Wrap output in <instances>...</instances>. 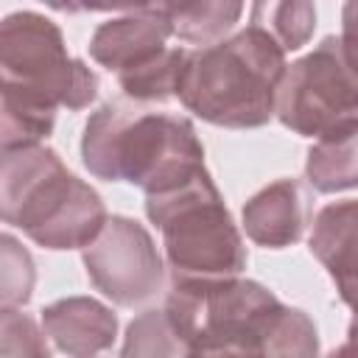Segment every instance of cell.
Returning <instances> with one entry per match:
<instances>
[{
	"instance_id": "cell-11",
	"label": "cell",
	"mask_w": 358,
	"mask_h": 358,
	"mask_svg": "<svg viewBox=\"0 0 358 358\" xmlns=\"http://www.w3.org/2000/svg\"><path fill=\"white\" fill-rule=\"evenodd\" d=\"M243 232L266 249L294 246L308 224V201L296 179H277L257 190L241 210Z\"/></svg>"
},
{
	"instance_id": "cell-6",
	"label": "cell",
	"mask_w": 358,
	"mask_h": 358,
	"mask_svg": "<svg viewBox=\"0 0 358 358\" xmlns=\"http://www.w3.org/2000/svg\"><path fill=\"white\" fill-rule=\"evenodd\" d=\"M0 95L39 109L81 112L98 98V76L67 50L50 17L22 8L0 20Z\"/></svg>"
},
{
	"instance_id": "cell-22",
	"label": "cell",
	"mask_w": 358,
	"mask_h": 358,
	"mask_svg": "<svg viewBox=\"0 0 358 358\" xmlns=\"http://www.w3.org/2000/svg\"><path fill=\"white\" fill-rule=\"evenodd\" d=\"M327 358H352V336H350V338H347L341 347H336V350H333Z\"/></svg>"
},
{
	"instance_id": "cell-5",
	"label": "cell",
	"mask_w": 358,
	"mask_h": 358,
	"mask_svg": "<svg viewBox=\"0 0 358 358\" xmlns=\"http://www.w3.org/2000/svg\"><path fill=\"white\" fill-rule=\"evenodd\" d=\"M145 215L162 232L173 282L227 280L246 268L243 235L207 168L165 193L145 196Z\"/></svg>"
},
{
	"instance_id": "cell-4",
	"label": "cell",
	"mask_w": 358,
	"mask_h": 358,
	"mask_svg": "<svg viewBox=\"0 0 358 358\" xmlns=\"http://www.w3.org/2000/svg\"><path fill=\"white\" fill-rule=\"evenodd\" d=\"M95 187L67 171L48 145L0 151V221L50 252L84 249L106 224Z\"/></svg>"
},
{
	"instance_id": "cell-17",
	"label": "cell",
	"mask_w": 358,
	"mask_h": 358,
	"mask_svg": "<svg viewBox=\"0 0 358 358\" xmlns=\"http://www.w3.org/2000/svg\"><path fill=\"white\" fill-rule=\"evenodd\" d=\"M53 126H56L53 109L28 106L0 95V151L42 145V140L53 134Z\"/></svg>"
},
{
	"instance_id": "cell-16",
	"label": "cell",
	"mask_w": 358,
	"mask_h": 358,
	"mask_svg": "<svg viewBox=\"0 0 358 358\" xmlns=\"http://www.w3.org/2000/svg\"><path fill=\"white\" fill-rule=\"evenodd\" d=\"M249 25L268 34L282 53L299 50L308 45L316 28V6L313 3H255L249 8Z\"/></svg>"
},
{
	"instance_id": "cell-12",
	"label": "cell",
	"mask_w": 358,
	"mask_h": 358,
	"mask_svg": "<svg viewBox=\"0 0 358 358\" xmlns=\"http://www.w3.org/2000/svg\"><path fill=\"white\" fill-rule=\"evenodd\" d=\"M355 199L333 201L316 213L310 232V252L327 268L338 296L347 305H352L355 291Z\"/></svg>"
},
{
	"instance_id": "cell-13",
	"label": "cell",
	"mask_w": 358,
	"mask_h": 358,
	"mask_svg": "<svg viewBox=\"0 0 358 358\" xmlns=\"http://www.w3.org/2000/svg\"><path fill=\"white\" fill-rule=\"evenodd\" d=\"M171 22V34L182 42H193L199 48H210L235 28L243 14V3H168L162 6Z\"/></svg>"
},
{
	"instance_id": "cell-8",
	"label": "cell",
	"mask_w": 358,
	"mask_h": 358,
	"mask_svg": "<svg viewBox=\"0 0 358 358\" xmlns=\"http://www.w3.org/2000/svg\"><path fill=\"white\" fill-rule=\"evenodd\" d=\"M81 260L90 282L120 308L154 299L165 282V263L151 232L126 215L106 218L95 241L81 249Z\"/></svg>"
},
{
	"instance_id": "cell-7",
	"label": "cell",
	"mask_w": 358,
	"mask_h": 358,
	"mask_svg": "<svg viewBox=\"0 0 358 358\" xmlns=\"http://www.w3.org/2000/svg\"><path fill=\"white\" fill-rule=\"evenodd\" d=\"M274 115L299 137L324 140L358 131V84L347 36H324L310 53L285 64Z\"/></svg>"
},
{
	"instance_id": "cell-18",
	"label": "cell",
	"mask_w": 358,
	"mask_h": 358,
	"mask_svg": "<svg viewBox=\"0 0 358 358\" xmlns=\"http://www.w3.org/2000/svg\"><path fill=\"white\" fill-rule=\"evenodd\" d=\"M120 358H182V338L162 308L140 313L126 327Z\"/></svg>"
},
{
	"instance_id": "cell-2",
	"label": "cell",
	"mask_w": 358,
	"mask_h": 358,
	"mask_svg": "<svg viewBox=\"0 0 358 358\" xmlns=\"http://www.w3.org/2000/svg\"><path fill=\"white\" fill-rule=\"evenodd\" d=\"M81 162L95 179L154 196L204 171V145L182 115L109 101L84 123Z\"/></svg>"
},
{
	"instance_id": "cell-9",
	"label": "cell",
	"mask_w": 358,
	"mask_h": 358,
	"mask_svg": "<svg viewBox=\"0 0 358 358\" xmlns=\"http://www.w3.org/2000/svg\"><path fill=\"white\" fill-rule=\"evenodd\" d=\"M171 22L162 6L129 8L120 17L101 22L90 39V56L115 76L143 67L168 48Z\"/></svg>"
},
{
	"instance_id": "cell-15",
	"label": "cell",
	"mask_w": 358,
	"mask_h": 358,
	"mask_svg": "<svg viewBox=\"0 0 358 358\" xmlns=\"http://www.w3.org/2000/svg\"><path fill=\"white\" fill-rule=\"evenodd\" d=\"M185 48H165L159 56H154L151 62H145L137 70H129L117 78V87L123 90V95L134 103H162L176 98V84L185 67Z\"/></svg>"
},
{
	"instance_id": "cell-20",
	"label": "cell",
	"mask_w": 358,
	"mask_h": 358,
	"mask_svg": "<svg viewBox=\"0 0 358 358\" xmlns=\"http://www.w3.org/2000/svg\"><path fill=\"white\" fill-rule=\"evenodd\" d=\"M0 358H50L48 336L22 310H0Z\"/></svg>"
},
{
	"instance_id": "cell-21",
	"label": "cell",
	"mask_w": 358,
	"mask_h": 358,
	"mask_svg": "<svg viewBox=\"0 0 358 358\" xmlns=\"http://www.w3.org/2000/svg\"><path fill=\"white\" fill-rule=\"evenodd\" d=\"M182 358H266V355L260 350L241 347V344H187V341H182Z\"/></svg>"
},
{
	"instance_id": "cell-19",
	"label": "cell",
	"mask_w": 358,
	"mask_h": 358,
	"mask_svg": "<svg viewBox=\"0 0 358 358\" xmlns=\"http://www.w3.org/2000/svg\"><path fill=\"white\" fill-rule=\"evenodd\" d=\"M36 266L31 252L8 232H0V310H14L34 296Z\"/></svg>"
},
{
	"instance_id": "cell-10",
	"label": "cell",
	"mask_w": 358,
	"mask_h": 358,
	"mask_svg": "<svg viewBox=\"0 0 358 358\" xmlns=\"http://www.w3.org/2000/svg\"><path fill=\"white\" fill-rule=\"evenodd\" d=\"M42 327L53 347L70 358H92L117 338V316L92 296H64L45 305Z\"/></svg>"
},
{
	"instance_id": "cell-14",
	"label": "cell",
	"mask_w": 358,
	"mask_h": 358,
	"mask_svg": "<svg viewBox=\"0 0 358 358\" xmlns=\"http://www.w3.org/2000/svg\"><path fill=\"white\" fill-rule=\"evenodd\" d=\"M358 131L316 140L308 151L305 176L316 193H341L358 185Z\"/></svg>"
},
{
	"instance_id": "cell-1",
	"label": "cell",
	"mask_w": 358,
	"mask_h": 358,
	"mask_svg": "<svg viewBox=\"0 0 358 358\" xmlns=\"http://www.w3.org/2000/svg\"><path fill=\"white\" fill-rule=\"evenodd\" d=\"M162 310L187 344H241L266 358H319L313 319L255 280L171 282Z\"/></svg>"
},
{
	"instance_id": "cell-3",
	"label": "cell",
	"mask_w": 358,
	"mask_h": 358,
	"mask_svg": "<svg viewBox=\"0 0 358 358\" xmlns=\"http://www.w3.org/2000/svg\"><path fill=\"white\" fill-rule=\"evenodd\" d=\"M285 73V53L255 25L187 50L176 84L179 103L221 129H260L274 117V98Z\"/></svg>"
}]
</instances>
